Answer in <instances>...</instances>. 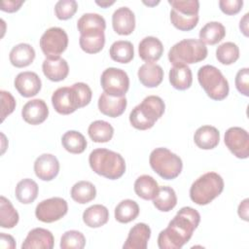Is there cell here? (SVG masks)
<instances>
[{
    "instance_id": "f35d334b",
    "label": "cell",
    "mask_w": 249,
    "mask_h": 249,
    "mask_svg": "<svg viewBox=\"0 0 249 249\" xmlns=\"http://www.w3.org/2000/svg\"><path fill=\"white\" fill-rule=\"evenodd\" d=\"M216 58L224 65L234 63L239 58V49L232 42H225L216 49Z\"/></svg>"
},
{
    "instance_id": "ba28073f",
    "label": "cell",
    "mask_w": 249,
    "mask_h": 249,
    "mask_svg": "<svg viewBox=\"0 0 249 249\" xmlns=\"http://www.w3.org/2000/svg\"><path fill=\"white\" fill-rule=\"evenodd\" d=\"M149 162L152 169L165 180L175 179L183 168L181 158L163 147L156 148L151 152Z\"/></svg>"
},
{
    "instance_id": "3957f363",
    "label": "cell",
    "mask_w": 249,
    "mask_h": 249,
    "mask_svg": "<svg viewBox=\"0 0 249 249\" xmlns=\"http://www.w3.org/2000/svg\"><path fill=\"white\" fill-rule=\"evenodd\" d=\"M89 163L96 174L110 180L119 179L125 172L124 159L119 153L105 148L91 151L89 157Z\"/></svg>"
},
{
    "instance_id": "2e32d148",
    "label": "cell",
    "mask_w": 249,
    "mask_h": 249,
    "mask_svg": "<svg viewBox=\"0 0 249 249\" xmlns=\"http://www.w3.org/2000/svg\"><path fill=\"white\" fill-rule=\"evenodd\" d=\"M41 87V79L35 72H20L15 79V88L23 97L35 96L40 91Z\"/></svg>"
},
{
    "instance_id": "f1b7e54d",
    "label": "cell",
    "mask_w": 249,
    "mask_h": 249,
    "mask_svg": "<svg viewBox=\"0 0 249 249\" xmlns=\"http://www.w3.org/2000/svg\"><path fill=\"white\" fill-rule=\"evenodd\" d=\"M226 36L225 26L218 21H209L199 30V41L203 44L215 45Z\"/></svg>"
},
{
    "instance_id": "83f0119b",
    "label": "cell",
    "mask_w": 249,
    "mask_h": 249,
    "mask_svg": "<svg viewBox=\"0 0 249 249\" xmlns=\"http://www.w3.org/2000/svg\"><path fill=\"white\" fill-rule=\"evenodd\" d=\"M109 220L108 209L101 204H93L83 213V221L89 228H100Z\"/></svg>"
},
{
    "instance_id": "ab89813d",
    "label": "cell",
    "mask_w": 249,
    "mask_h": 249,
    "mask_svg": "<svg viewBox=\"0 0 249 249\" xmlns=\"http://www.w3.org/2000/svg\"><path fill=\"white\" fill-rule=\"evenodd\" d=\"M86 245L85 235L78 231H65L60 238L61 249H83Z\"/></svg>"
},
{
    "instance_id": "c3c4849f",
    "label": "cell",
    "mask_w": 249,
    "mask_h": 249,
    "mask_svg": "<svg viewBox=\"0 0 249 249\" xmlns=\"http://www.w3.org/2000/svg\"><path fill=\"white\" fill-rule=\"evenodd\" d=\"M248 13L244 15V17L240 19L239 22V28L241 30V32L247 37L248 36Z\"/></svg>"
},
{
    "instance_id": "30bf717a",
    "label": "cell",
    "mask_w": 249,
    "mask_h": 249,
    "mask_svg": "<svg viewBox=\"0 0 249 249\" xmlns=\"http://www.w3.org/2000/svg\"><path fill=\"white\" fill-rule=\"evenodd\" d=\"M101 87L109 95L124 96L129 88V78L125 71L116 67L105 69L100 78Z\"/></svg>"
},
{
    "instance_id": "8fae6325",
    "label": "cell",
    "mask_w": 249,
    "mask_h": 249,
    "mask_svg": "<svg viewBox=\"0 0 249 249\" xmlns=\"http://www.w3.org/2000/svg\"><path fill=\"white\" fill-rule=\"evenodd\" d=\"M68 46L67 33L60 27L47 29L40 38V48L48 58L58 57Z\"/></svg>"
},
{
    "instance_id": "d4e9b609",
    "label": "cell",
    "mask_w": 249,
    "mask_h": 249,
    "mask_svg": "<svg viewBox=\"0 0 249 249\" xmlns=\"http://www.w3.org/2000/svg\"><path fill=\"white\" fill-rule=\"evenodd\" d=\"M196 145L202 150L214 149L220 142V132L212 125H202L194 134Z\"/></svg>"
},
{
    "instance_id": "5bb4252c",
    "label": "cell",
    "mask_w": 249,
    "mask_h": 249,
    "mask_svg": "<svg viewBox=\"0 0 249 249\" xmlns=\"http://www.w3.org/2000/svg\"><path fill=\"white\" fill-rule=\"evenodd\" d=\"M105 28L93 27L87 28L80 32L79 44L81 49L87 53H97L105 45Z\"/></svg>"
},
{
    "instance_id": "60d3db41",
    "label": "cell",
    "mask_w": 249,
    "mask_h": 249,
    "mask_svg": "<svg viewBox=\"0 0 249 249\" xmlns=\"http://www.w3.org/2000/svg\"><path fill=\"white\" fill-rule=\"evenodd\" d=\"M77 9L78 4L75 0H60L54 6V13L58 19L66 20L75 15Z\"/></svg>"
},
{
    "instance_id": "b9f144b4",
    "label": "cell",
    "mask_w": 249,
    "mask_h": 249,
    "mask_svg": "<svg viewBox=\"0 0 249 249\" xmlns=\"http://www.w3.org/2000/svg\"><path fill=\"white\" fill-rule=\"evenodd\" d=\"M1 95V121L3 122L7 116L12 114L16 108V100L11 92L6 90L0 91Z\"/></svg>"
},
{
    "instance_id": "4fadbf2b",
    "label": "cell",
    "mask_w": 249,
    "mask_h": 249,
    "mask_svg": "<svg viewBox=\"0 0 249 249\" xmlns=\"http://www.w3.org/2000/svg\"><path fill=\"white\" fill-rule=\"evenodd\" d=\"M225 144L238 159H247L249 156V134L239 126L230 127L225 132Z\"/></svg>"
},
{
    "instance_id": "f546056e",
    "label": "cell",
    "mask_w": 249,
    "mask_h": 249,
    "mask_svg": "<svg viewBox=\"0 0 249 249\" xmlns=\"http://www.w3.org/2000/svg\"><path fill=\"white\" fill-rule=\"evenodd\" d=\"M39 187L37 183L30 179L25 178L20 180L16 187L15 193L17 199L23 204H29L32 203L38 196Z\"/></svg>"
},
{
    "instance_id": "74e56055",
    "label": "cell",
    "mask_w": 249,
    "mask_h": 249,
    "mask_svg": "<svg viewBox=\"0 0 249 249\" xmlns=\"http://www.w3.org/2000/svg\"><path fill=\"white\" fill-rule=\"evenodd\" d=\"M18 213L12 202L5 196H0V227L12 229L18 223Z\"/></svg>"
},
{
    "instance_id": "d6986e66",
    "label": "cell",
    "mask_w": 249,
    "mask_h": 249,
    "mask_svg": "<svg viewBox=\"0 0 249 249\" xmlns=\"http://www.w3.org/2000/svg\"><path fill=\"white\" fill-rule=\"evenodd\" d=\"M112 25L116 33L129 35L135 28L134 13L127 7L118 8L112 16Z\"/></svg>"
},
{
    "instance_id": "e575fe53",
    "label": "cell",
    "mask_w": 249,
    "mask_h": 249,
    "mask_svg": "<svg viewBox=\"0 0 249 249\" xmlns=\"http://www.w3.org/2000/svg\"><path fill=\"white\" fill-rule=\"evenodd\" d=\"M96 196V189L89 181H79L71 189V197L80 204L88 203Z\"/></svg>"
},
{
    "instance_id": "681fc988",
    "label": "cell",
    "mask_w": 249,
    "mask_h": 249,
    "mask_svg": "<svg viewBox=\"0 0 249 249\" xmlns=\"http://www.w3.org/2000/svg\"><path fill=\"white\" fill-rule=\"evenodd\" d=\"M95 3L98 6L102 7V8H107V7L111 6V5H113L115 3V1H101V2L100 1H95Z\"/></svg>"
},
{
    "instance_id": "6da1fadb",
    "label": "cell",
    "mask_w": 249,
    "mask_h": 249,
    "mask_svg": "<svg viewBox=\"0 0 249 249\" xmlns=\"http://www.w3.org/2000/svg\"><path fill=\"white\" fill-rule=\"evenodd\" d=\"M200 222L199 213L190 207H182L167 228L162 230L158 236V246L160 249H180L192 237L194 231Z\"/></svg>"
},
{
    "instance_id": "8d00e7d4",
    "label": "cell",
    "mask_w": 249,
    "mask_h": 249,
    "mask_svg": "<svg viewBox=\"0 0 249 249\" xmlns=\"http://www.w3.org/2000/svg\"><path fill=\"white\" fill-rule=\"evenodd\" d=\"M138 214L139 206L132 199H124L115 208V219L123 224L135 220Z\"/></svg>"
},
{
    "instance_id": "7dc6e473",
    "label": "cell",
    "mask_w": 249,
    "mask_h": 249,
    "mask_svg": "<svg viewBox=\"0 0 249 249\" xmlns=\"http://www.w3.org/2000/svg\"><path fill=\"white\" fill-rule=\"evenodd\" d=\"M248 201H249L248 198H245L244 200H242L239 203L238 209H237L238 216L244 221H248Z\"/></svg>"
},
{
    "instance_id": "836d02e7",
    "label": "cell",
    "mask_w": 249,
    "mask_h": 249,
    "mask_svg": "<svg viewBox=\"0 0 249 249\" xmlns=\"http://www.w3.org/2000/svg\"><path fill=\"white\" fill-rule=\"evenodd\" d=\"M111 58L120 63H128L133 59L134 49L129 41L119 40L114 42L109 50Z\"/></svg>"
},
{
    "instance_id": "7bdbcfd3",
    "label": "cell",
    "mask_w": 249,
    "mask_h": 249,
    "mask_svg": "<svg viewBox=\"0 0 249 249\" xmlns=\"http://www.w3.org/2000/svg\"><path fill=\"white\" fill-rule=\"evenodd\" d=\"M236 89L244 96L249 95V69L247 67L238 70L235 76Z\"/></svg>"
},
{
    "instance_id": "e0dca14e",
    "label": "cell",
    "mask_w": 249,
    "mask_h": 249,
    "mask_svg": "<svg viewBox=\"0 0 249 249\" xmlns=\"http://www.w3.org/2000/svg\"><path fill=\"white\" fill-rule=\"evenodd\" d=\"M21 116L29 124H40L48 118L49 108L43 99H32L23 105Z\"/></svg>"
},
{
    "instance_id": "7c38bea8",
    "label": "cell",
    "mask_w": 249,
    "mask_h": 249,
    "mask_svg": "<svg viewBox=\"0 0 249 249\" xmlns=\"http://www.w3.org/2000/svg\"><path fill=\"white\" fill-rule=\"evenodd\" d=\"M67 211V201L62 197L54 196L39 202L35 209V216L43 223H53L65 216Z\"/></svg>"
},
{
    "instance_id": "d6a6232c",
    "label": "cell",
    "mask_w": 249,
    "mask_h": 249,
    "mask_svg": "<svg viewBox=\"0 0 249 249\" xmlns=\"http://www.w3.org/2000/svg\"><path fill=\"white\" fill-rule=\"evenodd\" d=\"M88 133L93 142L105 143L112 139L114 127L106 121L97 120L89 125Z\"/></svg>"
},
{
    "instance_id": "7a4b0ae2",
    "label": "cell",
    "mask_w": 249,
    "mask_h": 249,
    "mask_svg": "<svg viewBox=\"0 0 249 249\" xmlns=\"http://www.w3.org/2000/svg\"><path fill=\"white\" fill-rule=\"evenodd\" d=\"M92 92L85 83H75L71 87L58 88L52 95L54 110L61 115H69L77 109L87 106L91 100Z\"/></svg>"
},
{
    "instance_id": "ac0fdd59",
    "label": "cell",
    "mask_w": 249,
    "mask_h": 249,
    "mask_svg": "<svg viewBox=\"0 0 249 249\" xmlns=\"http://www.w3.org/2000/svg\"><path fill=\"white\" fill-rule=\"evenodd\" d=\"M54 244V238L53 233L43 228H35L31 230L26 235L22 249H52Z\"/></svg>"
},
{
    "instance_id": "ee69618b",
    "label": "cell",
    "mask_w": 249,
    "mask_h": 249,
    "mask_svg": "<svg viewBox=\"0 0 249 249\" xmlns=\"http://www.w3.org/2000/svg\"><path fill=\"white\" fill-rule=\"evenodd\" d=\"M243 6L242 0H220L219 7L221 11L229 16L236 15L240 12Z\"/></svg>"
},
{
    "instance_id": "8992f818",
    "label": "cell",
    "mask_w": 249,
    "mask_h": 249,
    "mask_svg": "<svg viewBox=\"0 0 249 249\" xmlns=\"http://www.w3.org/2000/svg\"><path fill=\"white\" fill-rule=\"evenodd\" d=\"M205 44L197 39H184L171 47L168 59L173 65L197 63L207 56Z\"/></svg>"
},
{
    "instance_id": "d590c367",
    "label": "cell",
    "mask_w": 249,
    "mask_h": 249,
    "mask_svg": "<svg viewBox=\"0 0 249 249\" xmlns=\"http://www.w3.org/2000/svg\"><path fill=\"white\" fill-rule=\"evenodd\" d=\"M63 148L71 154H81L87 148V140L85 136L77 130H68L61 137Z\"/></svg>"
},
{
    "instance_id": "9c48e42d",
    "label": "cell",
    "mask_w": 249,
    "mask_h": 249,
    "mask_svg": "<svg viewBox=\"0 0 249 249\" xmlns=\"http://www.w3.org/2000/svg\"><path fill=\"white\" fill-rule=\"evenodd\" d=\"M171 5L170 21L179 30L190 31L198 22L199 2L197 0H168Z\"/></svg>"
},
{
    "instance_id": "cb8c5ba5",
    "label": "cell",
    "mask_w": 249,
    "mask_h": 249,
    "mask_svg": "<svg viewBox=\"0 0 249 249\" xmlns=\"http://www.w3.org/2000/svg\"><path fill=\"white\" fill-rule=\"evenodd\" d=\"M138 79L147 88L158 87L163 79L162 68L154 62H146L138 69Z\"/></svg>"
},
{
    "instance_id": "4316f807",
    "label": "cell",
    "mask_w": 249,
    "mask_h": 249,
    "mask_svg": "<svg viewBox=\"0 0 249 249\" xmlns=\"http://www.w3.org/2000/svg\"><path fill=\"white\" fill-rule=\"evenodd\" d=\"M169 82L176 89L185 90L189 89L193 83L191 68L186 64L173 65L169 70Z\"/></svg>"
},
{
    "instance_id": "4dcf8cb0",
    "label": "cell",
    "mask_w": 249,
    "mask_h": 249,
    "mask_svg": "<svg viewBox=\"0 0 249 249\" xmlns=\"http://www.w3.org/2000/svg\"><path fill=\"white\" fill-rule=\"evenodd\" d=\"M158 182L150 175L144 174L139 176L134 182L135 194L146 200L153 199L159 191Z\"/></svg>"
},
{
    "instance_id": "277c9868",
    "label": "cell",
    "mask_w": 249,
    "mask_h": 249,
    "mask_svg": "<svg viewBox=\"0 0 249 249\" xmlns=\"http://www.w3.org/2000/svg\"><path fill=\"white\" fill-rule=\"evenodd\" d=\"M164 109V102L160 96L149 95L131 110L129 122L136 129H149L153 127L156 122L163 115Z\"/></svg>"
},
{
    "instance_id": "484cf974",
    "label": "cell",
    "mask_w": 249,
    "mask_h": 249,
    "mask_svg": "<svg viewBox=\"0 0 249 249\" xmlns=\"http://www.w3.org/2000/svg\"><path fill=\"white\" fill-rule=\"evenodd\" d=\"M10 62L18 68H22L30 65L35 58V51L31 45L20 43L13 47L10 52Z\"/></svg>"
},
{
    "instance_id": "1f68e13d",
    "label": "cell",
    "mask_w": 249,
    "mask_h": 249,
    "mask_svg": "<svg viewBox=\"0 0 249 249\" xmlns=\"http://www.w3.org/2000/svg\"><path fill=\"white\" fill-rule=\"evenodd\" d=\"M155 207L161 212H168L177 204V196L175 191L168 186L159 188L156 196L153 198Z\"/></svg>"
},
{
    "instance_id": "9a60e30c",
    "label": "cell",
    "mask_w": 249,
    "mask_h": 249,
    "mask_svg": "<svg viewBox=\"0 0 249 249\" xmlns=\"http://www.w3.org/2000/svg\"><path fill=\"white\" fill-rule=\"evenodd\" d=\"M34 172L39 179L51 181L59 172V161L52 154H42L34 161Z\"/></svg>"
},
{
    "instance_id": "f6af8a7d",
    "label": "cell",
    "mask_w": 249,
    "mask_h": 249,
    "mask_svg": "<svg viewBox=\"0 0 249 249\" xmlns=\"http://www.w3.org/2000/svg\"><path fill=\"white\" fill-rule=\"evenodd\" d=\"M24 3V1L20 0H3L1 2V10L3 12H7V13H15L17 11L19 10V8L21 7V5Z\"/></svg>"
},
{
    "instance_id": "5b68a950",
    "label": "cell",
    "mask_w": 249,
    "mask_h": 249,
    "mask_svg": "<svg viewBox=\"0 0 249 249\" xmlns=\"http://www.w3.org/2000/svg\"><path fill=\"white\" fill-rule=\"evenodd\" d=\"M224 180L221 175L210 171L199 176L190 188V197L198 205H206L221 195Z\"/></svg>"
},
{
    "instance_id": "bcb514c9",
    "label": "cell",
    "mask_w": 249,
    "mask_h": 249,
    "mask_svg": "<svg viewBox=\"0 0 249 249\" xmlns=\"http://www.w3.org/2000/svg\"><path fill=\"white\" fill-rule=\"evenodd\" d=\"M0 247L14 249L16 248V241L14 237L10 234H6L5 232L0 233Z\"/></svg>"
},
{
    "instance_id": "44dd1931",
    "label": "cell",
    "mask_w": 249,
    "mask_h": 249,
    "mask_svg": "<svg viewBox=\"0 0 249 249\" xmlns=\"http://www.w3.org/2000/svg\"><path fill=\"white\" fill-rule=\"evenodd\" d=\"M125 96H112L106 92H102L98 98V109L99 111L108 117L117 118L121 116L126 108Z\"/></svg>"
},
{
    "instance_id": "52a82bcc",
    "label": "cell",
    "mask_w": 249,
    "mask_h": 249,
    "mask_svg": "<svg viewBox=\"0 0 249 249\" xmlns=\"http://www.w3.org/2000/svg\"><path fill=\"white\" fill-rule=\"evenodd\" d=\"M197 80L207 96L213 100H223L229 94V83L222 72L213 65H203L197 71Z\"/></svg>"
},
{
    "instance_id": "603a6c76",
    "label": "cell",
    "mask_w": 249,
    "mask_h": 249,
    "mask_svg": "<svg viewBox=\"0 0 249 249\" xmlns=\"http://www.w3.org/2000/svg\"><path fill=\"white\" fill-rule=\"evenodd\" d=\"M139 56L146 62L158 61L163 53L162 43L156 37L148 36L143 38L138 46Z\"/></svg>"
},
{
    "instance_id": "ffe728a7",
    "label": "cell",
    "mask_w": 249,
    "mask_h": 249,
    "mask_svg": "<svg viewBox=\"0 0 249 249\" xmlns=\"http://www.w3.org/2000/svg\"><path fill=\"white\" fill-rule=\"evenodd\" d=\"M151 237V229L145 223L135 224L128 232L123 245L124 249H146Z\"/></svg>"
},
{
    "instance_id": "7402d4cb",
    "label": "cell",
    "mask_w": 249,
    "mask_h": 249,
    "mask_svg": "<svg viewBox=\"0 0 249 249\" xmlns=\"http://www.w3.org/2000/svg\"><path fill=\"white\" fill-rule=\"evenodd\" d=\"M42 70L44 75L50 81L60 82L67 77L69 66L67 61L60 56L53 58L46 57L42 63Z\"/></svg>"
}]
</instances>
